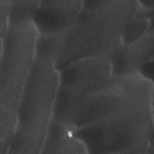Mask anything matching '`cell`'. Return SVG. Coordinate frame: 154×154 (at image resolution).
<instances>
[{
    "instance_id": "1",
    "label": "cell",
    "mask_w": 154,
    "mask_h": 154,
    "mask_svg": "<svg viewBox=\"0 0 154 154\" xmlns=\"http://www.w3.org/2000/svg\"><path fill=\"white\" fill-rule=\"evenodd\" d=\"M70 129L87 153H153V81L130 75L117 109L103 119Z\"/></svg>"
},
{
    "instance_id": "2",
    "label": "cell",
    "mask_w": 154,
    "mask_h": 154,
    "mask_svg": "<svg viewBox=\"0 0 154 154\" xmlns=\"http://www.w3.org/2000/svg\"><path fill=\"white\" fill-rule=\"evenodd\" d=\"M138 8V0L83 1L80 14L66 33L54 63L57 69L84 58L109 56L122 45L124 31Z\"/></svg>"
},
{
    "instance_id": "3",
    "label": "cell",
    "mask_w": 154,
    "mask_h": 154,
    "mask_svg": "<svg viewBox=\"0 0 154 154\" xmlns=\"http://www.w3.org/2000/svg\"><path fill=\"white\" fill-rule=\"evenodd\" d=\"M59 87L60 71L54 62L35 58L19 103L7 154L41 153Z\"/></svg>"
},
{
    "instance_id": "4",
    "label": "cell",
    "mask_w": 154,
    "mask_h": 154,
    "mask_svg": "<svg viewBox=\"0 0 154 154\" xmlns=\"http://www.w3.org/2000/svg\"><path fill=\"white\" fill-rule=\"evenodd\" d=\"M38 32L32 20L10 27L1 37L0 153H7L19 103L35 59Z\"/></svg>"
},
{
    "instance_id": "5",
    "label": "cell",
    "mask_w": 154,
    "mask_h": 154,
    "mask_svg": "<svg viewBox=\"0 0 154 154\" xmlns=\"http://www.w3.org/2000/svg\"><path fill=\"white\" fill-rule=\"evenodd\" d=\"M60 71V87L76 96L99 91L113 80L109 56L87 57L75 61Z\"/></svg>"
},
{
    "instance_id": "6",
    "label": "cell",
    "mask_w": 154,
    "mask_h": 154,
    "mask_svg": "<svg viewBox=\"0 0 154 154\" xmlns=\"http://www.w3.org/2000/svg\"><path fill=\"white\" fill-rule=\"evenodd\" d=\"M82 7V0L40 1L32 20L39 34L66 32Z\"/></svg>"
},
{
    "instance_id": "7",
    "label": "cell",
    "mask_w": 154,
    "mask_h": 154,
    "mask_svg": "<svg viewBox=\"0 0 154 154\" xmlns=\"http://www.w3.org/2000/svg\"><path fill=\"white\" fill-rule=\"evenodd\" d=\"M154 35L147 34L128 44H122L110 55L112 72L120 77L138 73L140 67L153 60Z\"/></svg>"
},
{
    "instance_id": "8",
    "label": "cell",
    "mask_w": 154,
    "mask_h": 154,
    "mask_svg": "<svg viewBox=\"0 0 154 154\" xmlns=\"http://www.w3.org/2000/svg\"><path fill=\"white\" fill-rule=\"evenodd\" d=\"M41 153H87L82 143L67 126L52 121L46 137Z\"/></svg>"
},
{
    "instance_id": "9",
    "label": "cell",
    "mask_w": 154,
    "mask_h": 154,
    "mask_svg": "<svg viewBox=\"0 0 154 154\" xmlns=\"http://www.w3.org/2000/svg\"><path fill=\"white\" fill-rule=\"evenodd\" d=\"M153 10H145L139 2L136 14L124 31L122 44L133 42L147 34H153Z\"/></svg>"
},
{
    "instance_id": "10",
    "label": "cell",
    "mask_w": 154,
    "mask_h": 154,
    "mask_svg": "<svg viewBox=\"0 0 154 154\" xmlns=\"http://www.w3.org/2000/svg\"><path fill=\"white\" fill-rule=\"evenodd\" d=\"M66 33L38 34L35 45V58L55 63L63 49Z\"/></svg>"
},
{
    "instance_id": "11",
    "label": "cell",
    "mask_w": 154,
    "mask_h": 154,
    "mask_svg": "<svg viewBox=\"0 0 154 154\" xmlns=\"http://www.w3.org/2000/svg\"><path fill=\"white\" fill-rule=\"evenodd\" d=\"M38 0H12L9 28L32 20L38 7Z\"/></svg>"
},
{
    "instance_id": "12",
    "label": "cell",
    "mask_w": 154,
    "mask_h": 154,
    "mask_svg": "<svg viewBox=\"0 0 154 154\" xmlns=\"http://www.w3.org/2000/svg\"><path fill=\"white\" fill-rule=\"evenodd\" d=\"M12 0H0V35L2 37L9 28V16Z\"/></svg>"
},
{
    "instance_id": "13",
    "label": "cell",
    "mask_w": 154,
    "mask_h": 154,
    "mask_svg": "<svg viewBox=\"0 0 154 154\" xmlns=\"http://www.w3.org/2000/svg\"><path fill=\"white\" fill-rule=\"evenodd\" d=\"M153 60H152L144 63L140 67L138 73L148 79L153 81Z\"/></svg>"
}]
</instances>
